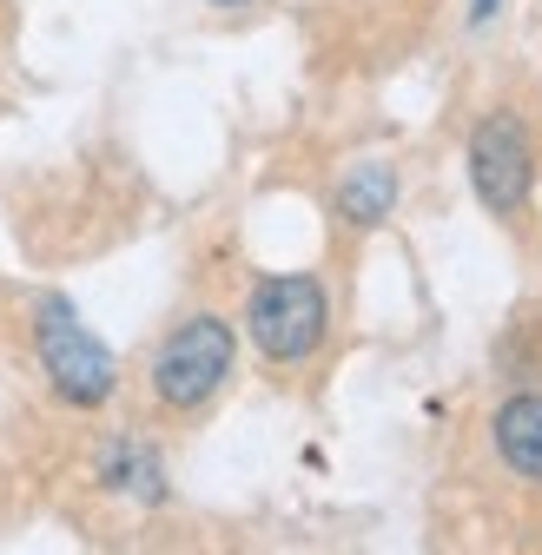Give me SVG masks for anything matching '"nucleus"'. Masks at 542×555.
<instances>
[{
  "label": "nucleus",
  "mask_w": 542,
  "mask_h": 555,
  "mask_svg": "<svg viewBox=\"0 0 542 555\" xmlns=\"http://www.w3.org/2000/svg\"><path fill=\"white\" fill-rule=\"evenodd\" d=\"M34 351H40V371L53 377V390L74 410H100L119 390L113 351L80 324V311L66 305V298H40L34 305Z\"/></svg>",
  "instance_id": "obj_1"
},
{
  "label": "nucleus",
  "mask_w": 542,
  "mask_h": 555,
  "mask_svg": "<svg viewBox=\"0 0 542 555\" xmlns=\"http://www.w3.org/2000/svg\"><path fill=\"white\" fill-rule=\"evenodd\" d=\"M245 331L271 364H305L331 331V298H324V285L311 271H279V278H264L251 292Z\"/></svg>",
  "instance_id": "obj_3"
},
{
  "label": "nucleus",
  "mask_w": 542,
  "mask_h": 555,
  "mask_svg": "<svg viewBox=\"0 0 542 555\" xmlns=\"http://www.w3.org/2000/svg\"><path fill=\"white\" fill-rule=\"evenodd\" d=\"M463 159H469V185H477L490 219H516L529 205V192H535V139H529V126L509 106L477 119Z\"/></svg>",
  "instance_id": "obj_4"
},
{
  "label": "nucleus",
  "mask_w": 542,
  "mask_h": 555,
  "mask_svg": "<svg viewBox=\"0 0 542 555\" xmlns=\"http://www.w3.org/2000/svg\"><path fill=\"white\" fill-rule=\"evenodd\" d=\"M232 364H238L232 324L212 318V311H198V318H185V324L159 344V358H153V397H159L166 410H198V403H212V397L225 390Z\"/></svg>",
  "instance_id": "obj_2"
},
{
  "label": "nucleus",
  "mask_w": 542,
  "mask_h": 555,
  "mask_svg": "<svg viewBox=\"0 0 542 555\" xmlns=\"http://www.w3.org/2000/svg\"><path fill=\"white\" fill-rule=\"evenodd\" d=\"M490 443H496V456H503L522 482H542V397H535V390H516V397L496 403Z\"/></svg>",
  "instance_id": "obj_5"
},
{
  "label": "nucleus",
  "mask_w": 542,
  "mask_h": 555,
  "mask_svg": "<svg viewBox=\"0 0 542 555\" xmlns=\"http://www.w3.org/2000/svg\"><path fill=\"white\" fill-rule=\"evenodd\" d=\"M100 482H106V490H119V496H140V503H166V463H159V450L132 443V437L106 443Z\"/></svg>",
  "instance_id": "obj_7"
},
{
  "label": "nucleus",
  "mask_w": 542,
  "mask_h": 555,
  "mask_svg": "<svg viewBox=\"0 0 542 555\" xmlns=\"http://www.w3.org/2000/svg\"><path fill=\"white\" fill-rule=\"evenodd\" d=\"M212 8H245V0H212Z\"/></svg>",
  "instance_id": "obj_9"
},
{
  "label": "nucleus",
  "mask_w": 542,
  "mask_h": 555,
  "mask_svg": "<svg viewBox=\"0 0 542 555\" xmlns=\"http://www.w3.org/2000/svg\"><path fill=\"white\" fill-rule=\"evenodd\" d=\"M390 212H397V166L364 159V166H351L345 179H337V219H345V225L371 232V225H384Z\"/></svg>",
  "instance_id": "obj_6"
},
{
  "label": "nucleus",
  "mask_w": 542,
  "mask_h": 555,
  "mask_svg": "<svg viewBox=\"0 0 542 555\" xmlns=\"http://www.w3.org/2000/svg\"><path fill=\"white\" fill-rule=\"evenodd\" d=\"M503 14V0H469V27H490Z\"/></svg>",
  "instance_id": "obj_8"
}]
</instances>
